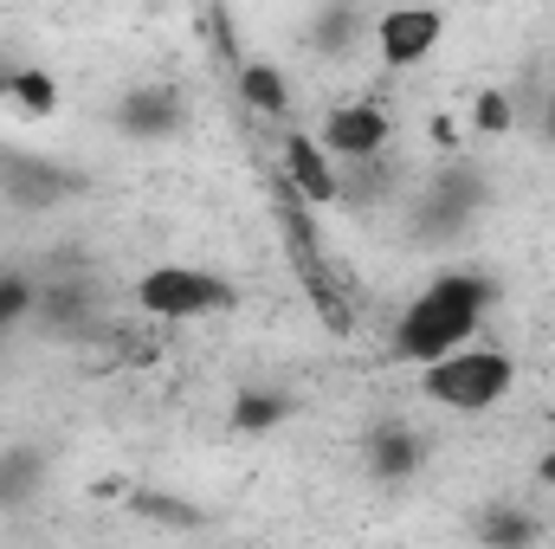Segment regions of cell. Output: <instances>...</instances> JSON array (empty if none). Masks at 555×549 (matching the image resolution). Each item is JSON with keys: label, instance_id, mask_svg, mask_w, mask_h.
<instances>
[{"label": "cell", "instance_id": "10", "mask_svg": "<svg viewBox=\"0 0 555 549\" xmlns=\"http://www.w3.org/2000/svg\"><path fill=\"white\" fill-rule=\"evenodd\" d=\"M472 117H478V130L504 137V130H511V104H504V91H485V98L472 104Z\"/></svg>", "mask_w": 555, "mask_h": 549}, {"label": "cell", "instance_id": "9", "mask_svg": "<svg viewBox=\"0 0 555 549\" xmlns=\"http://www.w3.org/2000/svg\"><path fill=\"white\" fill-rule=\"evenodd\" d=\"M233 420H240L246 433H259V426H278V420H284V401H278V395H246V401L233 408Z\"/></svg>", "mask_w": 555, "mask_h": 549}, {"label": "cell", "instance_id": "1", "mask_svg": "<svg viewBox=\"0 0 555 549\" xmlns=\"http://www.w3.org/2000/svg\"><path fill=\"white\" fill-rule=\"evenodd\" d=\"M485 310H491V284H485V278H472V272L433 278L414 304L401 310V323H395V356L420 369V362H433V356L472 343L478 323H485Z\"/></svg>", "mask_w": 555, "mask_h": 549}, {"label": "cell", "instance_id": "13", "mask_svg": "<svg viewBox=\"0 0 555 549\" xmlns=\"http://www.w3.org/2000/svg\"><path fill=\"white\" fill-rule=\"evenodd\" d=\"M26 310V284H0V336H7V323Z\"/></svg>", "mask_w": 555, "mask_h": 549}, {"label": "cell", "instance_id": "5", "mask_svg": "<svg viewBox=\"0 0 555 549\" xmlns=\"http://www.w3.org/2000/svg\"><path fill=\"white\" fill-rule=\"evenodd\" d=\"M323 149L336 155V162H369V155H382L388 137H395V117L382 111V104H336L330 117H323Z\"/></svg>", "mask_w": 555, "mask_h": 549}, {"label": "cell", "instance_id": "6", "mask_svg": "<svg viewBox=\"0 0 555 549\" xmlns=\"http://www.w3.org/2000/svg\"><path fill=\"white\" fill-rule=\"evenodd\" d=\"M284 188H297L310 207H330L343 194L336 155L323 149V137H284Z\"/></svg>", "mask_w": 555, "mask_h": 549}, {"label": "cell", "instance_id": "14", "mask_svg": "<svg viewBox=\"0 0 555 549\" xmlns=\"http://www.w3.org/2000/svg\"><path fill=\"white\" fill-rule=\"evenodd\" d=\"M550 426H555V413H550Z\"/></svg>", "mask_w": 555, "mask_h": 549}, {"label": "cell", "instance_id": "7", "mask_svg": "<svg viewBox=\"0 0 555 549\" xmlns=\"http://www.w3.org/2000/svg\"><path fill=\"white\" fill-rule=\"evenodd\" d=\"M240 98H246L253 111L278 117V111L291 104V91H284V72H278V65H240Z\"/></svg>", "mask_w": 555, "mask_h": 549}, {"label": "cell", "instance_id": "3", "mask_svg": "<svg viewBox=\"0 0 555 549\" xmlns=\"http://www.w3.org/2000/svg\"><path fill=\"white\" fill-rule=\"evenodd\" d=\"M137 304L162 323H194V317L233 310V284L207 266H155L137 278Z\"/></svg>", "mask_w": 555, "mask_h": 549}, {"label": "cell", "instance_id": "8", "mask_svg": "<svg viewBox=\"0 0 555 549\" xmlns=\"http://www.w3.org/2000/svg\"><path fill=\"white\" fill-rule=\"evenodd\" d=\"M369 465H375V478H408V472L420 465L414 433H382V439H375V452H369Z\"/></svg>", "mask_w": 555, "mask_h": 549}, {"label": "cell", "instance_id": "4", "mask_svg": "<svg viewBox=\"0 0 555 549\" xmlns=\"http://www.w3.org/2000/svg\"><path fill=\"white\" fill-rule=\"evenodd\" d=\"M439 39H446L439 7H388V13H382V26H375L382 65H395V72H414L420 59H433V52H439Z\"/></svg>", "mask_w": 555, "mask_h": 549}, {"label": "cell", "instance_id": "12", "mask_svg": "<svg viewBox=\"0 0 555 549\" xmlns=\"http://www.w3.org/2000/svg\"><path fill=\"white\" fill-rule=\"evenodd\" d=\"M168 117H175V104H168V98H155V104L137 98V104H130V124H137V130H155V124H168Z\"/></svg>", "mask_w": 555, "mask_h": 549}, {"label": "cell", "instance_id": "11", "mask_svg": "<svg viewBox=\"0 0 555 549\" xmlns=\"http://www.w3.org/2000/svg\"><path fill=\"white\" fill-rule=\"evenodd\" d=\"M13 98L33 104V111H52V78H46V72H20V78H13Z\"/></svg>", "mask_w": 555, "mask_h": 549}, {"label": "cell", "instance_id": "2", "mask_svg": "<svg viewBox=\"0 0 555 549\" xmlns=\"http://www.w3.org/2000/svg\"><path fill=\"white\" fill-rule=\"evenodd\" d=\"M517 388V362L491 343H459L433 362H420V395L446 413H491Z\"/></svg>", "mask_w": 555, "mask_h": 549}]
</instances>
